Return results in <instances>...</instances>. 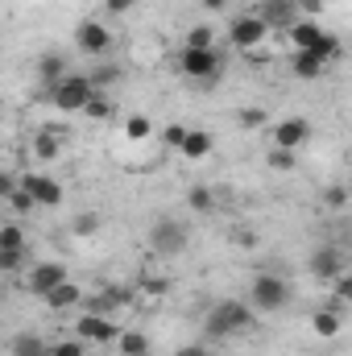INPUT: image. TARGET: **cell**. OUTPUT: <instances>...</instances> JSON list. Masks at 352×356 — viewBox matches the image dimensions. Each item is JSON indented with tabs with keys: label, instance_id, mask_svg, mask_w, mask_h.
<instances>
[{
	"label": "cell",
	"instance_id": "14",
	"mask_svg": "<svg viewBox=\"0 0 352 356\" xmlns=\"http://www.w3.org/2000/svg\"><path fill=\"white\" fill-rule=\"evenodd\" d=\"M253 13L262 17L269 29H273V25H294V21H298V4H294V0H262Z\"/></svg>",
	"mask_w": 352,
	"mask_h": 356
},
{
	"label": "cell",
	"instance_id": "34",
	"mask_svg": "<svg viewBox=\"0 0 352 356\" xmlns=\"http://www.w3.org/2000/svg\"><path fill=\"white\" fill-rule=\"evenodd\" d=\"M50 356H88V344L75 336V340H63V344H54V348H50Z\"/></svg>",
	"mask_w": 352,
	"mask_h": 356
},
{
	"label": "cell",
	"instance_id": "31",
	"mask_svg": "<svg viewBox=\"0 0 352 356\" xmlns=\"http://www.w3.org/2000/svg\"><path fill=\"white\" fill-rule=\"evenodd\" d=\"M83 116H91V120H108V116H112V99L95 91V95H91V104L83 108Z\"/></svg>",
	"mask_w": 352,
	"mask_h": 356
},
{
	"label": "cell",
	"instance_id": "7",
	"mask_svg": "<svg viewBox=\"0 0 352 356\" xmlns=\"http://www.w3.org/2000/svg\"><path fill=\"white\" fill-rule=\"evenodd\" d=\"M269 141H273V149L298 154V149L311 141V120H307V116H286V120H278V124L269 129Z\"/></svg>",
	"mask_w": 352,
	"mask_h": 356
},
{
	"label": "cell",
	"instance_id": "37",
	"mask_svg": "<svg viewBox=\"0 0 352 356\" xmlns=\"http://www.w3.org/2000/svg\"><path fill=\"white\" fill-rule=\"evenodd\" d=\"M323 203H328V207H344V203H349V191H344V186H328V191H323Z\"/></svg>",
	"mask_w": 352,
	"mask_h": 356
},
{
	"label": "cell",
	"instance_id": "36",
	"mask_svg": "<svg viewBox=\"0 0 352 356\" xmlns=\"http://www.w3.org/2000/svg\"><path fill=\"white\" fill-rule=\"evenodd\" d=\"M340 302H352V269H344L340 277H336V307Z\"/></svg>",
	"mask_w": 352,
	"mask_h": 356
},
{
	"label": "cell",
	"instance_id": "33",
	"mask_svg": "<svg viewBox=\"0 0 352 356\" xmlns=\"http://www.w3.org/2000/svg\"><path fill=\"white\" fill-rule=\"evenodd\" d=\"M186 133H191L186 124H166V129H162V141H166V149H182V145H186Z\"/></svg>",
	"mask_w": 352,
	"mask_h": 356
},
{
	"label": "cell",
	"instance_id": "17",
	"mask_svg": "<svg viewBox=\"0 0 352 356\" xmlns=\"http://www.w3.org/2000/svg\"><path fill=\"white\" fill-rule=\"evenodd\" d=\"M42 302H46L50 311H71V307H79V302H83V290H79V286L67 277V282H63V286H54V290L42 298Z\"/></svg>",
	"mask_w": 352,
	"mask_h": 356
},
{
	"label": "cell",
	"instance_id": "26",
	"mask_svg": "<svg viewBox=\"0 0 352 356\" xmlns=\"http://www.w3.org/2000/svg\"><path fill=\"white\" fill-rule=\"evenodd\" d=\"M186 207L199 211V216H211V211H216V195H211L207 186H191V191H186Z\"/></svg>",
	"mask_w": 352,
	"mask_h": 356
},
{
	"label": "cell",
	"instance_id": "18",
	"mask_svg": "<svg viewBox=\"0 0 352 356\" xmlns=\"http://www.w3.org/2000/svg\"><path fill=\"white\" fill-rule=\"evenodd\" d=\"M211 149H216V137H211L207 129H191V133H186V145H182L178 154L191 158V162H199V158H207Z\"/></svg>",
	"mask_w": 352,
	"mask_h": 356
},
{
	"label": "cell",
	"instance_id": "1",
	"mask_svg": "<svg viewBox=\"0 0 352 356\" xmlns=\"http://www.w3.org/2000/svg\"><path fill=\"white\" fill-rule=\"evenodd\" d=\"M253 323H257V307H253V302L224 298V302H216V307L207 311V319H203V332H207L211 340H228V336H241V332H249Z\"/></svg>",
	"mask_w": 352,
	"mask_h": 356
},
{
	"label": "cell",
	"instance_id": "15",
	"mask_svg": "<svg viewBox=\"0 0 352 356\" xmlns=\"http://www.w3.org/2000/svg\"><path fill=\"white\" fill-rule=\"evenodd\" d=\"M340 327H344V319H340L336 307H319V311H311V332H315L319 340H336Z\"/></svg>",
	"mask_w": 352,
	"mask_h": 356
},
{
	"label": "cell",
	"instance_id": "22",
	"mask_svg": "<svg viewBox=\"0 0 352 356\" xmlns=\"http://www.w3.org/2000/svg\"><path fill=\"white\" fill-rule=\"evenodd\" d=\"M4 203H8V211H13V216H33V211H38V199H33V195H29L21 182H17V186L4 195Z\"/></svg>",
	"mask_w": 352,
	"mask_h": 356
},
{
	"label": "cell",
	"instance_id": "35",
	"mask_svg": "<svg viewBox=\"0 0 352 356\" xmlns=\"http://www.w3.org/2000/svg\"><path fill=\"white\" fill-rule=\"evenodd\" d=\"M273 170H290L294 162H298V154H290V149H269V158H265Z\"/></svg>",
	"mask_w": 352,
	"mask_h": 356
},
{
	"label": "cell",
	"instance_id": "41",
	"mask_svg": "<svg viewBox=\"0 0 352 356\" xmlns=\"http://www.w3.org/2000/svg\"><path fill=\"white\" fill-rule=\"evenodd\" d=\"M298 4V13H319L323 8V0H294Z\"/></svg>",
	"mask_w": 352,
	"mask_h": 356
},
{
	"label": "cell",
	"instance_id": "24",
	"mask_svg": "<svg viewBox=\"0 0 352 356\" xmlns=\"http://www.w3.org/2000/svg\"><path fill=\"white\" fill-rule=\"evenodd\" d=\"M50 348L54 344H46L42 336H29V332L13 340V356H50Z\"/></svg>",
	"mask_w": 352,
	"mask_h": 356
},
{
	"label": "cell",
	"instance_id": "13",
	"mask_svg": "<svg viewBox=\"0 0 352 356\" xmlns=\"http://www.w3.org/2000/svg\"><path fill=\"white\" fill-rule=\"evenodd\" d=\"M344 273V257L332 249V245H319L315 253H311V277L315 282H336Z\"/></svg>",
	"mask_w": 352,
	"mask_h": 356
},
{
	"label": "cell",
	"instance_id": "39",
	"mask_svg": "<svg viewBox=\"0 0 352 356\" xmlns=\"http://www.w3.org/2000/svg\"><path fill=\"white\" fill-rule=\"evenodd\" d=\"M141 290H145V294H154V298H158V294H166V290H170V286H166V282H158V277H141Z\"/></svg>",
	"mask_w": 352,
	"mask_h": 356
},
{
	"label": "cell",
	"instance_id": "30",
	"mask_svg": "<svg viewBox=\"0 0 352 356\" xmlns=\"http://www.w3.org/2000/svg\"><path fill=\"white\" fill-rule=\"evenodd\" d=\"M88 79H91V83H95V91H104V88H112V83L120 79V71H116L112 63H104V67H95V71H91Z\"/></svg>",
	"mask_w": 352,
	"mask_h": 356
},
{
	"label": "cell",
	"instance_id": "20",
	"mask_svg": "<svg viewBox=\"0 0 352 356\" xmlns=\"http://www.w3.org/2000/svg\"><path fill=\"white\" fill-rule=\"evenodd\" d=\"M58 145H63V133H54V129L33 133V158L38 162H54L58 158Z\"/></svg>",
	"mask_w": 352,
	"mask_h": 356
},
{
	"label": "cell",
	"instance_id": "28",
	"mask_svg": "<svg viewBox=\"0 0 352 356\" xmlns=\"http://www.w3.org/2000/svg\"><path fill=\"white\" fill-rule=\"evenodd\" d=\"M311 54H315L319 63H336L344 50H340V38H336V33H323V38H319V46H315Z\"/></svg>",
	"mask_w": 352,
	"mask_h": 356
},
{
	"label": "cell",
	"instance_id": "42",
	"mask_svg": "<svg viewBox=\"0 0 352 356\" xmlns=\"http://www.w3.org/2000/svg\"><path fill=\"white\" fill-rule=\"evenodd\" d=\"M175 356H207V348H203V344H186V348H178Z\"/></svg>",
	"mask_w": 352,
	"mask_h": 356
},
{
	"label": "cell",
	"instance_id": "21",
	"mask_svg": "<svg viewBox=\"0 0 352 356\" xmlns=\"http://www.w3.org/2000/svg\"><path fill=\"white\" fill-rule=\"evenodd\" d=\"M150 336L145 332H120V340H116V356H150Z\"/></svg>",
	"mask_w": 352,
	"mask_h": 356
},
{
	"label": "cell",
	"instance_id": "4",
	"mask_svg": "<svg viewBox=\"0 0 352 356\" xmlns=\"http://www.w3.org/2000/svg\"><path fill=\"white\" fill-rule=\"evenodd\" d=\"M91 95H95V83H91L88 75H67L58 88L50 91V104L58 112H83L91 104Z\"/></svg>",
	"mask_w": 352,
	"mask_h": 356
},
{
	"label": "cell",
	"instance_id": "8",
	"mask_svg": "<svg viewBox=\"0 0 352 356\" xmlns=\"http://www.w3.org/2000/svg\"><path fill=\"white\" fill-rule=\"evenodd\" d=\"M112 29L104 25V21H95V17H88V21H79V29H75V46L83 50V54H91V58H104L108 50H112Z\"/></svg>",
	"mask_w": 352,
	"mask_h": 356
},
{
	"label": "cell",
	"instance_id": "19",
	"mask_svg": "<svg viewBox=\"0 0 352 356\" xmlns=\"http://www.w3.org/2000/svg\"><path fill=\"white\" fill-rule=\"evenodd\" d=\"M323 33H328V29H319L315 21H294V25H290V42H294V50H315Z\"/></svg>",
	"mask_w": 352,
	"mask_h": 356
},
{
	"label": "cell",
	"instance_id": "38",
	"mask_svg": "<svg viewBox=\"0 0 352 356\" xmlns=\"http://www.w3.org/2000/svg\"><path fill=\"white\" fill-rule=\"evenodd\" d=\"M21 261H25V253H0V269H4V273L21 269Z\"/></svg>",
	"mask_w": 352,
	"mask_h": 356
},
{
	"label": "cell",
	"instance_id": "29",
	"mask_svg": "<svg viewBox=\"0 0 352 356\" xmlns=\"http://www.w3.org/2000/svg\"><path fill=\"white\" fill-rule=\"evenodd\" d=\"M71 232H75V236H91V232H99V211H83V216H75V220H71Z\"/></svg>",
	"mask_w": 352,
	"mask_h": 356
},
{
	"label": "cell",
	"instance_id": "25",
	"mask_svg": "<svg viewBox=\"0 0 352 356\" xmlns=\"http://www.w3.org/2000/svg\"><path fill=\"white\" fill-rule=\"evenodd\" d=\"M0 253H25V228L21 224H4L0 228Z\"/></svg>",
	"mask_w": 352,
	"mask_h": 356
},
{
	"label": "cell",
	"instance_id": "12",
	"mask_svg": "<svg viewBox=\"0 0 352 356\" xmlns=\"http://www.w3.org/2000/svg\"><path fill=\"white\" fill-rule=\"evenodd\" d=\"M33 75H38V83H46V88L54 91L63 79H67V75H71V67H67V54H63V50H46V54L38 58Z\"/></svg>",
	"mask_w": 352,
	"mask_h": 356
},
{
	"label": "cell",
	"instance_id": "9",
	"mask_svg": "<svg viewBox=\"0 0 352 356\" xmlns=\"http://www.w3.org/2000/svg\"><path fill=\"white\" fill-rule=\"evenodd\" d=\"M75 336L83 340V344H116L120 340V327L112 323V315H79L75 319Z\"/></svg>",
	"mask_w": 352,
	"mask_h": 356
},
{
	"label": "cell",
	"instance_id": "11",
	"mask_svg": "<svg viewBox=\"0 0 352 356\" xmlns=\"http://www.w3.org/2000/svg\"><path fill=\"white\" fill-rule=\"evenodd\" d=\"M63 282H67V266H58V261H38V266L29 269V277H25V286H29L33 298H46Z\"/></svg>",
	"mask_w": 352,
	"mask_h": 356
},
{
	"label": "cell",
	"instance_id": "23",
	"mask_svg": "<svg viewBox=\"0 0 352 356\" xmlns=\"http://www.w3.org/2000/svg\"><path fill=\"white\" fill-rule=\"evenodd\" d=\"M150 133H154V120H150L145 112H133V116L125 120V137H129L133 145H141V141H150Z\"/></svg>",
	"mask_w": 352,
	"mask_h": 356
},
{
	"label": "cell",
	"instance_id": "16",
	"mask_svg": "<svg viewBox=\"0 0 352 356\" xmlns=\"http://www.w3.org/2000/svg\"><path fill=\"white\" fill-rule=\"evenodd\" d=\"M290 71H294V79H303V83H315V79L328 71V63H319L311 50H294V58H290Z\"/></svg>",
	"mask_w": 352,
	"mask_h": 356
},
{
	"label": "cell",
	"instance_id": "27",
	"mask_svg": "<svg viewBox=\"0 0 352 356\" xmlns=\"http://www.w3.org/2000/svg\"><path fill=\"white\" fill-rule=\"evenodd\" d=\"M211 42H216L211 25H195V29H186V38H182V46H191V50H211Z\"/></svg>",
	"mask_w": 352,
	"mask_h": 356
},
{
	"label": "cell",
	"instance_id": "5",
	"mask_svg": "<svg viewBox=\"0 0 352 356\" xmlns=\"http://www.w3.org/2000/svg\"><path fill=\"white\" fill-rule=\"evenodd\" d=\"M150 245H154V253H162V257H178V253L186 249V224H182V220H170V216L154 220Z\"/></svg>",
	"mask_w": 352,
	"mask_h": 356
},
{
	"label": "cell",
	"instance_id": "10",
	"mask_svg": "<svg viewBox=\"0 0 352 356\" xmlns=\"http://www.w3.org/2000/svg\"><path fill=\"white\" fill-rule=\"evenodd\" d=\"M21 186L38 199V207H63V199H67V191H63V182L50 175H21Z\"/></svg>",
	"mask_w": 352,
	"mask_h": 356
},
{
	"label": "cell",
	"instance_id": "6",
	"mask_svg": "<svg viewBox=\"0 0 352 356\" xmlns=\"http://www.w3.org/2000/svg\"><path fill=\"white\" fill-rule=\"evenodd\" d=\"M269 38V25H265L257 13H241L232 25H228V46L232 50H253Z\"/></svg>",
	"mask_w": 352,
	"mask_h": 356
},
{
	"label": "cell",
	"instance_id": "43",
	"mask_svg": "<svg viewBox=\"0 0 352 356\" xmlns=\"http://www.w3.org/2000/svg\"><path fill=\"white\" fill-rule=\"evenodd\" d=\"M224 4H228V0H203V8H207V13H220Z\"/></svg>",
	"mask_w": 352,
	"mask_h": 356
},
{
	"label": "cell",
	"instance_id": "2",
	"mask_svg": "<svg viewBox=\"0 0 352 356\" xmlns=\"http://www.w3.org/2000/svg\"><path fill=\"white\" fill-rule=\"evenodd\" d=\"M178 71L186 75V79H195V83H216L220 79V71H224V54L211 46V50H191V46H182L178 50Z\"/></svg>",
	"mask_w": 352,
	"mask_h": 356
},
{
	"label": "cell",
	"instance_id": "40",
	"mask_svg": "<svg viewBox=\"0 0 352 356\" xmlns=\"http://www.w3.org/2000/svg\"><path fill=\"white\" fill-rule=\"evenodd\" d=\"M133 4H137V0H104V8H108V13H129Z\"/></svg>",
	"mask_w": 352,
	"mask_h": 356
},
{
	"label": "cell",
	"instance_id": "32",
	"mask_svg": "<svg viewBox=\"0 0 352 356\" xmlns=\"http://www.w3.org/2000/svg\"><path fill=\"white\" fill-rule=\"evenodd\" d=\"M241 124H245V129H265V124H269V112L257 108V104H249V108H241Z\"/></svg>",
	"mask_w": 352,
	"mask_h": 356
},
{
	"label": "cell",
	"instance_id": "3",
	"mask_svg": "<svg viewBox=\"0 0 352 356\" xmlns=\"http://www.w3.org/2000/svg\"><path fill=\"white\" fill-rule=\"evenodd\" d=\"M249 302L257 307V311H282L286 302H290V282L286 277H278V273H257L253 277V286H249Z\"/></svg>",
	"mask_w": 352,
	"mask_h": 356
}]
</instances>
